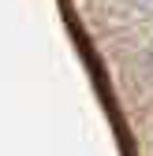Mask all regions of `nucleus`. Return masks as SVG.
<instances>
[{"label":"nucleus","instance_id":"obj_1","mask_svg":"<svg viewBox=\"0 0 153 156\" xmlns=\"http://www.w3.org/2000/svg\"><path fill=\"white\" fill-rule=\"evenodd\" d=\"M131 8L142 11V15H153V0H131Z\"/></svg>","mask_w":153,"mask_h":156},{"label":"nucleus","instance_id":"obj_2","mask_svg":"<svg viewBox=\"0 0 153 156\" xmlns=\"http://www.w3.org/2000/svg\"><path fill=\"white\" fill-rule=\"evenodd\" d=\"M149 74H153V56H149Z\"/></svg>","mask_w":153,"mask_h":156}]
</instances>
